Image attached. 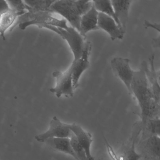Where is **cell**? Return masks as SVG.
<instances>
[{
  "label": "cell",
  "instance_id": "cell-1",
  "mask_svg": "<svg viewBox=\"0 0 160 160\" xmlns=\"http://www.w3.org/2000/svg\"><path fill=\"white\" fill-rule=\"evenodd\" d=\"M131 88L140 108L141 125L149 119L160 118V103L155 100L141 66L139 71L134 72Z\"/></svg>",
  "mask_w": 160,
  "mask_h": 160
},
{
  "label": "cell",
  "instance_id": "cell-2",
  "mask_svg": "<svg viewBox=\"0 0 160 160\" xmlns=\"http://www.w3.org/2000/svg\"><path fill=\"white\" fill-rule=\"evenodd\" d=\"M92 4L93 2L91 1H55L49 12L60 15L70 23L72 28L79 32L81 17L91 9Z\"/></svg>",
  "mask_w": 160,
  "mask_h": 160
},
{
  "label": "cell",
  "instance_id": "cell-3",
  "mask_svg": "<svg viewBox=\"0 0 160 160\" xmlns=\"http://www.w3.org/2000/svg\"><path fill=\"white\" fill-rule=\"evenodd\" d=\"M45 24L63 29H68L67 21L65 19H59L54 17L51 13L46 12H37L27 10L24 14L18 17L14 26L11 29L12 31L16 27L18 26L19 28L24 30L31 26H38Z\"/></svg>",
  "mask_w": 160,
  "mask_h": 160
},
{
  "label": "cell",
  "instance_id": "cell-4",
  "mask_svg": "<svg viewBox=\"0 0 160 160\" xmlns=\"http://www.w3.org/2000/svg\"><path fill=\"white\" fill-rule=\"evenodd\" d=\"M40 28H45L54 32L60 35L67 42L74 56L73 61H76L81 58L85 46V39L77 30L72 27L68 29H63L45 24L38 25Z\"/></svg>",
  "mask_w": 160,
  "mask_h": 160
},
{
  "label": "cell",
  "instance_id": "cell-5",
  "mask_svg": "<svg viewBox=\"0 0 160 160\" xmlns=\"http://www.w3.org/2000/svg\"><path fill=\"white\" fill-rule=\"evenodd\" d=\"M52 75L56 79V86L49 89L50 92L58 98L62 95L67 98L72 97L74 90L73 88L71 65L65 72L56 71Z\"/></svg>",
  "mask_w": 160,
  "mask_h": 160
},
{
  "label": "cell",
  "instance_id": "cell-6",
  "mask_svg": "<svg viewBox=\"0 0 160 160\" xmlns=\"http://www.w3.org/2000/svg\"><path fill=\"white\" fill-rule=\"evenodd\" d=\"M72 134L71 124L64 123L57 117H54L49 122L48 130L43 133L35 136V138L38 142L44 143L49 138H70Z\"/></svg>",
  "mask_w": 160,
  "mask_h": 160
},
{
  "label": "cell",
  "instance_id": "cell-7",
  "mask_svg": "<svg viewBox=\"0 0 160 160\" xmlns=\"http://www.w3.org/2000/svg\"><path fill=\"white\" fill-rule=\"evenodd\" d=\"M130 62L128 58H114L111 60V66L114 74L123 82L129 94L132 95L131 84L134 71L131 69Z\"/></svg>",
  "mask_w": 160,
  "mask_h": 160
},
{
  "label": "cell",
  "instance_id": "cell-8",
  "mask_svg": "<svg viewBox=\"0 0 160 160\" xmlns=\"http://www.w3.org/2000/svg\"><path fill=\"white\" fill-rule=\"evenodd\" d=\"M92 47V45L91 42L89 41L86 42L81 58L76 61H73L71 64L72 67V80L74 90L76 89L78 87L79 78L81 75L84 71L89 67L90 62L88 59Z\"/></svg>",
  "mask_w": 160,
  "mask_h": 160
},
{
  "label": "cell",
  "instance_id": "cell-9",
  "mask_svg": "<svg viewBox=\"0 0 160 160\" xmlns=\"http://www.w3.org/2000/svg\"><path fill=\"white\" fill-rule=\"evenodd\" d=\"M149 60L150 64V69H149L148 63L145 61L142 62L141 63V66L145 72L149 86L155 100L160 103V89L159 83L160 71H155L154 65V55H152Z\"/></svg>",
  "mask_w": 160,
  "mask_h": 160
},
{
  "label": "cell",
  "instance_id": "cell-10",
  "mask_svg": "<svg viewBox=\"0 0 160 160\" xmlns=\"http://www.w3.org/2000/svg\"><path fill=\"white\" fill-rule=\"evenodd\" d=\"M98 27L99 29L106 32L112 41L117 39L122 40L124 37V33L119 28L115 20L102 13H98Z\"/></svg>",
  "mask_w": 160,
  "mask_h": 160
},
{
  "label": "cell",
  "instance_id": "cell-11",
  "mask_svg": "<svg viewBox=\"0 0 160 160\" xmlns=\"http://www.w3.org/2000/svg\"><path fill=\"white\" fill-rule=\"evenodd\" d=\"M71 130L78 141L85 149L88 160H94L91 150L93 141L91 134L85 131L80 125L75 123L71 124Z\"/></svg>",
  "mask_w": 160,
  "mask_h": 160
},
{
  "label": "cell",
  "instance_id": "cell-12",
  "mask_svg": "<svg viewBox=\"0 0 160 160\" xmlns=\"http://www.w3.org/2000/svg\"><path fill=\"white\" fill-rule=\"evenodd\" d=\"M98 13L99 12L96 10L93 3L91 9L81 17L79 32L85 39L86 34L89 32L100 29L98 27Z\"/></svg>",
  "mask_w": 160,
  "mask_h": 160
},
{
  "label": "cell",
  "instance_id": "cell-13",
  "mask_svg": "<svg viewBox=\"0 0 160 160\" xmlns=\"http://www.w3.org/2000/svg\"><path fill=\"white\" fill-rule=\"evenodd\" d=\"M111 4L124 33L126 32V25L129 18V10L132 1H111Z\"/></svg>",
  "mask_w": 160,
  "mask_h": 160
},
{
  "label": "cell",
  "instance_id": "cell-14",
  "mask_svg": "<svg viewBox=\"0 0 160 160\" xmlns=\"http://www.w3.org/2000/svg\"><path fill=\"white\" fill-rule=\"evenodd\" d=\"M20 14L12 9H8L0 14V36L5 41V33L14 26Z\"/></svg>",
  "mask_w": 160,
  "mask_h": 160
},
{
  "label": "cell",
  "instance_id": "cell-15",
  "mask_svg": "<svg viewBox=\"0 0 160 160\" xmlns=\"http://www.w3.org/2000/svg\"><path fill=\"white\" fill-rule=\"evenodd\" d=\"M142 144L143 149L149 159L152 160H160V136L148 137L144 138Z\"/></svg>",
  "mask_w": 160,
  "mask_h": 160
},
{
  "label": "cell",
  "instance_id": "cell-16",
  "mask_svg": "<svg viewBox=\"0 0 160 160\" xmlns=\"http://www.w3.org/2000/svg\"><path fill=\"white\" fill-rule=\"evenodd\" d=\"M44 143L55 150L68 154L77 160L76 156L72 149L70 138H51L48 139Z\"/></svg>",
  "mask_w": 160,
  "mask_h": 160
},
{
  "label": "cell",
  "instance_id": "cell-17",
  "mask_svg": "<svg viewBox=\"0 0 160 160\" xmlns=\"http://www.w3.org/2000/svg\"><path fill=\"white\" fill-rule=\"evenodd\" d=\"M92 2L96 10L99 12L102 13L113 18L121 30L124 33L118 20L116 17L115 12L111 4V1H93Z\"/></svg>",
  "mask_w": 160,
  "mask_h": 160
},
{
  "label": "cell",
  "instance_id": "cell-18",
  "mask_svg": "<svg viewBox=\"0 0 160 160\" xmlns=\"http://www.w3.org/2000/svg\"><path fill=\"white\" fill-rule=\"evenodd\" d=\"M141 132H142V133L144 132H147L148 133L145 136L144 138L150 136H160V118H154L148 120L143 125H141Z\"/></svg>",
  "mask_w": 160,
  "mask_h": 160
},
{
  "label": "cell",
  "instance_id": "cell-19",
  "mask_svg": "<svg viewBox=\"0 0 160 160\" xmlns=\"http://www.w3.org/2000/svg\"><path fill=\"white\" fill-rule=\"evenodd\" d=\"M26 9L37 12H49V9L55 1L41 0V1H24Z\"/></svg>",
  "mask_w": 160,
  "mask_h": 160
},
{
  "label": "cell",
  "instance_id": "cell-20",
  "mask_svg": "<svg viewBox=\"0 0 160 160\" xmlns=\"http://www.w3.org/2000/svg\"><path fill=\"white\" fill-rule=\"evenodd\" d=\"M142 131V128L140 125L138 130L134 131L132 137V141L131 146L127 151L122 155L124 160H139L142 158V155L140 153H138L136 150V141L138 136L140 133Z\"/></svg>",
  "mask_w": 160,
  "mask_h": 160
},
{
  "label": "cell",
  "instance_id": "cell-21",
  "mask_svg": "<svg viewBox=\"0 0 160 160\" xmlns=\"http://www.w3.org/2000/svg\"><path fill=\"white\" fill-rule=\"evenodd\" d=\"M70 139L72 149L76 156L77 160H88L85 149L78 141L72 132Z\"/></svg>",
  "mask_w": 160,
  "mask_h": 160
},
{
  "label": "cell",
  "instance_id": "cell-22",
  "mask_svg": "<svg viewBox=\"0 0 160 160\" xmlns=\"http://www.w3.org/2000/svg\"><path fill=\"white\" fill-rule=\"evenodd\" d=\"M9 7L17 12L20 15L24 14L27 12L26 4L24 1H7Z\"/></svg>",
  "mask_w": 160,
  "mask_h": 160
},
{
  "label": "cell",
  "instance_id": "cell-23",
  "mask_svg": "<svg viewBox=\"0 0 160 160\" xmlns=\"http://www.w3.org/2000/svg\"><path fill=\"white\" fill-rule=\"evenodd\" d=\"M144 25H145V28H152L154 29L155 30L157 31L158 32H160V24H156V23H151L147 20H145L144 22Z\"/></svg>",
  "mask_w": 160,
  "mask_h": 160
},
{
  "label": "cell",
  "instance_id": "cell-24",
  "mask_svg": "<svg viewBox=\"0 0 160 160\" xmlns=\"http://www.w3.org/2000/svg\"><path fill=\"white\" fill-rule=\"evenodd\" d=\"M10 9L9 4L6 1L0 0V14Z\"/></svg>",
  "mask_w": 160,
  "mask_h": 160
},
{
  "label": "cell",
  "instance_id": "cell-25",
  "mask_svg": "<svg viewBox=\"0 0 160 160\" xmlns=\"http://www.w3.org/2000/svg\"><path fill=\"white\" fill-rule=\"evenodd\" d=\"M160 36L156 38H153L152 40V46L155 48H160Z\"/></svg>",
  "mask_w": 160,
  "mask_h": 160
}]
</instances>
